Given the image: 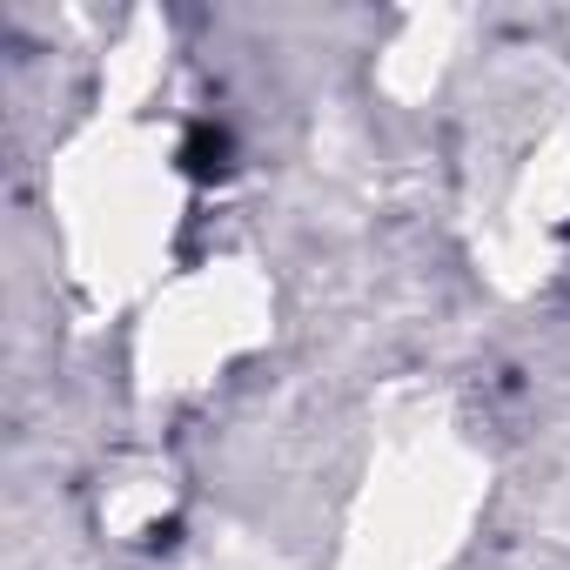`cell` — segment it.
<instances>
[{
  "instance_id": "obj_1",
  "label": "cell",
  "mask_w": 570,
  "mask_h": 570,
  "mask_svg": "<svg viewBox=\"0 0 570 570\" xmlns=\"http://www.w3.org/2000/svg\"><path fill=\"white\" fill-rule=\"evenodd\" d=\"M222 155H228V135H215V128H202V135L188 141V168H195V175L222 168Z\"/></svg>"
}]
</instances>
